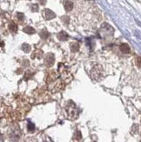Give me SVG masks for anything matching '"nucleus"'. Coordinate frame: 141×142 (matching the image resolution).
<instances>
[{
	"label": "nucleus",
	"instance_id": "obj_7",
	"mask_svg": "<svg viewBox=\"0 0 141 142\" xmlns=\"http://www.w3.org/2000/svg\"><path fill=\"white\" fill-rule=\"evenodd\" d=\"M120 51L123 52V53H130L131 52V49H130V46L127 44H122L120 45Z\"/></svg>",
	"mask_w": 141,
	"mask_h": 142
},
{
	"label": "nucleus",
	"instance_id": "obj_13",
	"mask_svg": "<svg viewBox=\"0 0 141 142\" xmlns=\"http://www.w3.org/2000/svg\"><path fill=\"white\" fill-rule=\"evenodd\" d=\"M39 35L43 39H47L48 38H49V36H50V33L48 32L46 30H42V31H40Z\"/></svg>",
	"mask_w": 141,
	"mask_h": 142
},
{
	"label": "nucleus",
	"instance_id": "obj_14",
	"mask_svg": "<svg viewBox=\"0 0 141 142\" xmlns=\"http://www.w3.org/2000/svg\"><path fill=\"white\" fill-rule=\"evenodd\" d=\"M22 50L24 51L25 52H31V45L30 44H24L23 45H22Z\"/></svg>",
	"mask_w": 141,
	"mask_h": 142
},
{
	"label": "nucleus",
	"instance_id": "obj_22",
	"mask_svg": "<svg viewBox=\"0 0 141 142\" xmlns=\"http://www.w3.org/2000/svg\"><path fill=\"white\" fill-rule=\"evenodd\" d=\"M38 1H39V3L42 4V5H44V4L46 3V0H38Z\"/></svg>",
	"mask_w": 141,
	"mask_h": 142
},
{
	"label": "nucleus",
	"instance_id": "obj_12",
	"mask_svg": "<svg viewBox=\"0 0 141 142\" xmlns=\"http://www.w3.org/2000/svg\"><path fill=\"white\" fill-rule=\"evenodd\" d=\"M9 29L12 33H16L17 31V25H16L14 22H12V23H10L9 25Z\"/></svg>",
	"mask_w": 141,
	"mask_h": 142
},
{
	"label": "nucleus",
	"instance_id": "obj_19",
	"mask_svg": "<svg viewBox=\"0 0 141 142\" xmlns=\"http://www.w3.org/2000/svg\"><path fill=\"white\" fill-rule=\"evenodd\" d=\"M25 142H38V140L35 138H32V137H30V138L26 139Z\"/></svg>",
	"mask_w": 141,
	"mask_h": 142
},
{
	"label": "nucleus",
	"instance_id": "obj_6",
	"mask_svg": "<svg viewBox=\"0 0 141 142\" xmlns=\"http://www.w3.org/2000/svg\"><path fill=\"white\" fill-rule=\"evenodd\" d=\"M64 7H65V11L67 12H70L73 9V3L70 0H65L64 2Z\"/></svg>",
	"mask_w": 141,
	"mask_h": 142
},
{
	"label": "nucleus",
	"instance_id": "obj_2",
	"mask_svg": "<svg viewBox=\"0 0 141 142\" xmlns=\"http://www.w3.org/2000/svg\"><path fill=\"white\" fill-rule=\"evenodd\" d=\"M66 111V115L70 119H75L78 116V110L77 109L75 104L71 101H69L68 105L65 107Z\"/></svg>",
	"mask_w": 141,
	"mask_h": 142
},
{
	"label": "nucleus",
	"instance_id": "obj_20",
	"mask_svg": "<svg viewBox=\"0 0 141 142\" xmlns=\"http://www.w3.org/2000/svg\"><path fill=\"white\" fill-rule=\"evenodd\" d=\"M136 64H137V65L139 68H141V58L140 57H138V58H136Z\"/></svg>",
	"mask_w": 141,
	"mask_h": 142
},
{
	"label": "nucleus",
	"instance_id": "obj_11",
	"mask_svg": "<svg viewBox=\"0 0 141 142\" xmlns=\"http://www.w3.org/2000/svg\"><path fill=\"white\" fill-rule=\"evenodd\" d=\"M24 32L27 33V34H33V33L36 32V31H35L34 28H32V27L31 26H26L24 28Z\"/></svg>",
	"mask_w": 141,
	"mask_h": 142
},
{
	"label": "nucleus",
	"instance_id": "obj_15",
	"mask_svg": "<svg viewBox=\"0 0 141 142\" xmlns=\"http://www.w3.org/2000/svg\"><path fill=\"white\" fill-rule=\"evenodd\" d=\"M27 130L29 131L30 132H33L35 131V126L33 123L29 122L28 125H27Z\"/></svg>",
	"mask_w": 141,
	"mask_h": 142
},
{
	"label": "nucleus",
	"instance_id": "obj_9",
	"mask_svg": "<svg viewBox=\"0 0 141 142\" xmlns=\"http://www.w3.org/2000/svg\"><path fill=\"white\" fill-rule=\"evenodd\" d=\"M43 57V52L41 50H35L31 54V58H41Z\"/></svg>",
	"mask_w": 141,
	"mask_h": 142
},
{
	"label": "nucleus",
	"instance_id": "obj_10",
	"mask_svg": "<svg viewBox=\"0 0 141 142\" xmlns=\"http://www.w3.org/2000/svg\"><path fill=\"white\" fill-rule=\"evenodd\" d=\"M70 51L73 52H78V50H79V44H78V43H71V44H70Z\"/></svg>",
	"mask_w": 141,
	"mask_h": 142
},
{
	"label": "nucleus",
	"instance_id": "obj_16",
	"mask_svg": "<svg viewBox=\"0 0 141 142\" xmlns=\"http://www.w3.org/2000/svg\"><path fill=\"white\" fill-rule=\"evenodd\" d=\"M17 18L18 21H23L24 18H25V15L23 13H21V12H18L17 14Z\"/></svg>",
	"mask_w": 141,
	"mask_h": 142
},
{
	"label": "nucleus",
	"instance_id": "obj_1",
	"mask_svg": "<svg viewBox=\"0 0 141 142\" xmlns=\"http://www.w3.org/2000/svg\"><path fill=\"white\" fill-rule=\"evenodd\" d=\"M91 77L93 80L95 81H100L105 76V72L103 71L101 65H95L92 67V69L91 70Z\"/></svg>",
	"mask_w": 141,
	"mask_h": 142
},
{
	"label": "nucleus",
	"instance_id": "obj_5",
	"mask_svg": "<svg viewBox=\"0 0 141 142\" xmlns=\"http://www.w3.org/2000/svg\"><path fill=\"white\" fill-rule=\"evenodd\" d=\"M43 15H44V18L46 20H51L56 17V14L52 11L50 10V9H44V12H43Z\"/></svg>",
	"mask_w": 141,
	"mask_h": 142
},
{
	"label": "nucleus",
	"instance_id": "obj_17",
	"mask_svg": "<svg viewBox=\"0 0 141 142\" xmlns=\"http://www.w3.org/2000/svg\"><path fill=\"white\" fill-rule=\"evenodd\" d=\"M81 138H82V136H81V132H79V131H78V132H76V133H75L74 135V138L75 140H81Z\"/></svg>",
	"mask_w": 141,
	"mask_h": 142
},
{
	"label": "nucleus",
	"instance_id": "obj_21",
	"mask_svg": "<svg viewBox=\"0 0 141 142\" xmlns=\"http://www.w3.org/2000/svg\"><path fill=\"white\" fill-rule=\"evenodd\" d=\"M62 21H63L65 24H68V23H69V17L64 16V17H62Z\"/></svg>",
	"mask_w": 141,
	"mask_h": 142
},
{
	"label": "nucleus",
	"instance_id": "obj_18",
	"mask_svg": "<svg viewBox=\"0 0 141 142\" xmlns=\"http://www.w3.org/2000/svg\"><path fill=\"white\" fill-rule=\"evenodd\" d=\"M31 8V11H32L33 12H38V5L37 4H33Z\"/></svg>",
	"mask_w": 141,
	"mask_h": 142
},
{
	"label": "nucleus",
	"instance_id": "obj_8",
	"mask_svg": "<svg viewBox=\"0 0 141 142\" xmlns=\"http://www.w3.org/2000/svg\"><path fill=\"white\" fill-rule=\"evenodd\" d=\"M57 39L61 41H65L68 39V34H67L65 31H60V32L57 34Z\"/></svg>",
	"mask_w": 141,
	"mask_h": 142
},
{
	"label": "nucleus",
	"instance_id": "obj_4",
	"mask_svg": "<svg viewBox=\"0 0 141 142\" xmlns=\"http://www.w3.org/2000/svg\"><path fill=\"white\" fill-rule=\"evenodd\" d=\"M54 60H55V58H54L53 54H52V53H47L45 55V57H44V65H45L46 66H48V67H52V65H53V64H54Z\"/></svg>",
	"mask_w": 141,
	"mask_h": 142
},
{
	"label": "nucleus",
	"instance_id": "obj_3",
	"mask_svg": "<svg viewBox=\"0 0 141 142\" xmlns=\"http://www.w3.org/2000/svg\"><path fill=\"white\" fill-rule=\"evenodd\" d=\"M9 136L11 140H13V141H17L19 140V137H20V130H19V127L17 126L12 127L9 131Z\"/></svg>",
	"mask_w": 141,
	"mask_h": 142
}]
</instances>
